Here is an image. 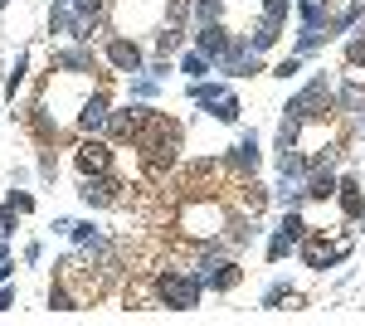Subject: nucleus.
<instances>
[{
    "label": "nucleus",
    "instance_id": "nucleus-2",
    "mask_svg": "<svg viewBox=\"0 0 365 326\" xmlns=\"http://www.w3.org/2000/svg\"><path fill=\"white\" fill-rule=\"evenodd\" d=\"M200 292H205L200 272H180V268H161L156 272V302L170 307V312H195Z\"/></svg>",
    "mask_w": 365,
    "mask_h": 326
},
{
    "label": "nucleus",
    "instance_id": "nucleus-20",
    "mask_svg": "<svg viewBox=\"0 0 365 326\" xmlns=\"http://www.w3.org/2000/svg\"><path fill=\"white\" fill-rule=\"evenodd\" d=\"M225 93H229L225 83H200V78H195V88H190V98H195L200 108H215V103H220Z\"/></svg>",
    "mask_w": 365,
    "mask_h": 326
},
{
    "label": "nucleus",
    "instance_id": "nucleus-16",
    "mask_svg": "<svg viewBox=\"0 0 365 326\" xmlns=\"http://www.w3.org/2000/svg\"><path fill=\"white\" fill-rule=\"evenodd\" d=\"M229 161H234V170H244V175H253V170H258V136H253V132H244Z\"/></svg>",
    "mask_w": 365,
    "mask_h": 326
},
{
    "label": "nucleus",
    "instance_id": "nucleus-25",
    "mask_svg": "<svg viewBox=\"0 0 365 326\" xmlns=\"http://www.w3.org/2000/svg\"><path fill=\"white\" fill-rule=\"evenodd\" d=\"M180 39H185V29H180V25H161L156 49H161V54H175V49H180Z\"/></svg>",
    "mask_w": 365,
    "mask_h": 326
},
{
    "label": "nucleus",
    "instance_id": "nucleus-37",
    "mask_svg": "<svg viewBox=\"0 0 365 326\" xmlns=\"http://www.w3.org/2000/svg\"><path fill=\"white\" fill-rule=\"evenodd\" d=\"M132 93H137V98H151V93H156V78H137V83H132Z\"/></svg>",
    "mask_w": 365,
    "mask_h": 326
},
{
    "label": "nucleus",
    "instance_id": "nucleus-7",
    "mask_svg": "<svg viewBox=\"0 0 365 326\" xmlns=\"http://www.w3.org/2000/svg\"><path fill=\"white\" fill-rule=\"evenodd\" d=\"M215 68H220V73H229V78H253L263 63H258V54L249 49V39H234V44H229V54L220 58Z\"/></svg>",
    "mask_w": 365,
    "mask_h": 326
},
{
    "label": "nucleus",
    "instance_id": "nucleus-32",
    "mask_svg": "<svg viewBox=\"0 0 365 326\" xmlns=\"http://www.w3.org/2000/svg\"><path fill=\"white\" fill-rule=\"evenodd\" d=\"M68 239H73V244H88V239H98V224H93V219H78V224L68 229Z\"/></svg>",
    "mask_w": 365,
    "mask_h": 326
},
{
    "label": "nucleus",
    "instance_id": "nucleus-38",
    "mask_svg": "<svg viewBox=\"0 0 365 326\" xmlns=\"http://www.w3.org/2000/svg\"><path fill=\"white\" fill-rule=\"evenodd\" d=\"M54 170H58V161L49 156V151H44V156H39V175H54Z\"/></svg>",
    "mask_w": 365,
    "mask_h": 326
},
{
    "label": "nucleus",
    "instance_id": "nucleus-6",
    "mask_svg": "<svg viewBox=\"0 0 365 326\" xmlns=\"http://www.w3.org/2000/svg\"><path fill=\"white\" fill-rule=\"evenodd\" d=\"M302 258H307V268H336L346 258V244H327L322 229H307L302 234Z\"/></svg>",
    "mask_w": 365,
    "mask_h": 326
},
{
    "label": "nucleus",
    "instance_id": "nucleus-31",
    "mask_svg": "<svg viewBox=\"0 0 365 326\" xmlns=\"http://www.w3.org/2000/svg\"><path fill=\"white\" fill-rule=\"evenodd\" d=\"M297 73H302V54H287V58L278 63V68H273V78H282V83H287V78H297Z\"/></svg>",
    "mask_w": 365,
    "mask_h": 326
},
{
    "label": "nucleus",
    "instance_id": "nucleus-17",
    "mask_svg": "<svg viewBox=\"0 0 365 326\" xmlns=\"http://www.w3.org/2000/svg\"><path fill=\"white\" fill-rule=\"evenodd\" d=\"M278 34H282V25H278V20H268V15H263V20L253 25V34H249V49H253V54H263V49H273V44H278Z\"/></svg>",
    "mask_w": 365,
    "mask_h": 326
},
{
    "label": "nucleus",
    "instance_id": "nucleus-30",
    "mask_svg": "<svg viewBox=\"0 0 365 326\" xmlns=\"http://www.w3.org/2000/svg\"><path fill=\"white\" fill-rule=\"evenodd\" d=\"M263 15H268V20H278V25H287V15H292V0H263Z\"/></svg>",
    "mask_w": 365,
    "mask_h": 326
},
{
    "label": "nucleus",
    "instance_id": "nucleus-9",
    "mask_svg": "<svg viewBox=\"0 0 365 326\" xmlns=\"http://www.w3.org/2000/svg\"><path fill=\"white\" fill-rule=\"evenodd\" d=\"M108 63H113L117 73H141V68H146V54H141L137 39L117 34V39H108Z\"/></svg>",
    "mask_w": 365,
    "mask_h": 326
},
{
    "label": "nucleus",
    "instance_id": "nucleus-18",
    "mask_svg": "<svg viewBox=\"0 0 365 326\" xmlns=\"http://www.w3.org/2000/svg\"><path fill=\"white\" fill-rule=\"evenodd\" d=\"M49 307H54V312H78L83 302H78V292H73L63 277H54V287H49Z\"/></svg>",
    "mask_w": 365,
    "mask_h": 326
},
{
    "label": "nucleus",
    "instance_id": "nucleus-1",
    "mask_svg": "<svg viewBox=\"0 0 365 326\" xmlns=\"http://www.w3.org/2000/svg\"><path fill=\"white\" fill-rule=\"evenodd\" d=\"M180 141H185L180 122H170L166 112H151V117L141 122V132H137V141H132V146L146 156V165H151V170H170V165L180 161Z\"/></svg>",
    "mask_w": 365,
    "mask_h": 326
},
{
    "label": "nucleus",
    "instance_id": "nucleus-5",
    "mask_svg": "<svg viewBox=\"0 0 365 326\" xmlns=\"http://www.w3.org/2000/svg\"><path fill=\"white\" fill-rule=\"evenodd\" d=\"M78 200H83L88 210H108V205H117V200H122V180H117L113 170H103V175H83Z\"/></svg>",
    "mask_w": 365,
    "mask_h": 326
},
{
    "label": "nucleus",
    "instance_id": "nucleus-39",
    "mask_svg": "<svg viewBox=\"0 0 365 326\" xmlns=\"http://www.w3.org/2000/svg\"><path fill=\"white\" fill-rule=\"evenodd\" d=\"M5 307H15V287H0V312Z\"/></svg>",
    "mask_w": 365,
    "mask_h": 326
},
{
    "label": "nucleus",
    "instance_id": "nucleus-13",
    "mask_svg": "<svg viewBox=\"0 0 365 326\" xmlns=\"http://www.w3.org/2000/svg\"><path fill=\"white\" fill-rule=\"evenodd\" d=\"M336 170H331V165H317V170H312L307 180H302V190H307V200H336Z\"/></svg>",
    "mask_w": 365,
    "mask_h": 326
},
{
    "label": "nucleus",
    "instance_id": "nucleus-19",
    "mask_svg": "<svg viewBox=\"0 0 365 326\" xmlns=\"http://www.w3.org/2000/svg\"><path fill=\"white\" fill-rule=\"evenodd\" d=\"M54 68H73V73H93V54L88 49H58Z\"/></svg>",
    "mask_w": 365,
    "mask_h": 326
},
{
    "label": "nucleus",
    "instance_id": "nucleus-36",
    "mask_svg": "<svg viewBox=\"0 0 365 326\" xmlns=\"http://www.w3.org/2000/svg\"><path fill=\"white\" fill-rule=\"evenodd\" d=\"M15 215H20V210L5 200V205H0V229H15Z\"/></svg>",
    "mask_w": 365,
    "mask_h": 326
},
{
    "label": "nucleus",
    "instance_id": "nucleus-10",
    "mask_svg": "<svg viewBox=\"0 0 365 326\" xmlns=\"http://www.w3.org/2000/svg\"><path fill=\"white\" fill-rule=\"evenodd\" d=\"M108 93L103 88H93V98L83 103V112H78V132H88V136H98V132H108Z\"/></svg>",
    "mask_w": 365,
    "mask_h": 326
},
{
    "label": "nucleus",
    "instance_id": "nucleus-40",
    "mask_svg": "<svg viewBox=\"0 0 365 326\" xmlns=\"http://www.w3.org/2000/svg\"><path fill=\"white\" fill-rule=\"evenodd\" d=\"M361 127H365V112H361Z\"/></svg>",
    "mask_w": 365,
    "mask_h": 326
},
{
    "label": "nucleus",
    "instance_id": "nucleus-23",
    "mask_svg": "<svg viewBox=\"0 0 365 326\" xmlns=\"http://www.w3.org/2000/svg\"><path fill=\"white\" fill-rule=\"evenodd\" d=\"M346 63H351V68H365V25L346 39Z\"/></svg>",
    "mask_w": 365,
    "mask_h": 326
},
{
    "label": "nucleus",
    "instance_id": "nucleus-29",
    "mask_svg": "<svg viewBox=\"0 0 365 326\" xmlns=\"http://www.w3.org/2000/svg\"><path fill=\"white\" fill-rule=\"evenodd\" d=\"M25 68H29V54H15V73L5 78V98H15V88L25 83Z\"/></svg>",
    "mask_w": 365,
    "mask_h": 326
},
{
    "label": "nucleus",
    "instance_id": "nucleus-28",
    "mask_svg": "<svg viewBox=\"0 0 365 326\" xmlns=\"http://www.w3.org/2000/svg\"><path fill=\"white\" fill-rule=\"evenodd\" d=\"M282 302H297V292H292L287 282H273V287L263 292V307H282Z\"/></svg>",
    "mask_w": 365,
    "mask_h": 326
},
{
    "label": "nucleus",
    "instance_id": "nucleus-26",
    "mask_svg": "<svg viewBox=\"0 0 365 326\" xmlns=\"http://www.w3.org/2000/svg\"><path fill=\"white\" fill-rule=\"evenodd\" d=\"M292 248H297V239H292L287 229H278V234H273V244H268V258H273V263H282Z\"/></svg>",
    "mask_w": 365,
    "mask_h": 326
},
{
    "label": "nucleus",
    "instance_id": "nucleus-22",
    "mask_svg": "<svg viewBox=\"0 0 365 326\" xmlns=\"http://www.w3.org/2000/svg\"><path fill=\"white\" fill-rule=\"evenodd\" d=\"M327 39H331L327 29H302V34H297V44H292V54H312V49H322Z\"/></svg>",
    "mask_w": 365,
    "mask_h": 326
},
{
    "label": "nucleus",
    "instance_id": "nucleus-35",
    "mask_svg": "<svg viewBox=\"0 0 365 326\" xmlns=\"http://www.w3.org/2000/svg\"><path fill=\"white\" fill-rule=\"evenodd\" d=\"M10 205H15V210H20V215H29V210H34V200H29L25 190H10Z\"/></svg>",
    "mask_w": 365,
    "mask_h": 326
},
{
    "label": "nucleus",
    "instance_id": "nucleus-24",
    "mask_svg": "<svg viewBox=\"0 0 365 326\" xmlns=\"http://www.w3.org/2000/svg\"><path fill=\"white\" fill-rule=\"evenodd\" d=\"M205 112H215V122H239V98H234V93H225V98H220V103H215V108H205Z\"/></svg>",
    "mask_w": 365,
    "mask_h": 326
},
{
    "label": "nucleus",
    "instance_id": "nucleus-8",
    "mask_svg": "<svg viewBox=\"0 0 365 326\" xmlns=\"http://www.w3.org/2000/svg\"><path fill=\"white\" fill-rule=\"evenodd\" d=\"M78 170L83 175H103V170H113V146L103 141V136H88L78 141Z\"/></svg>",
    "mask_w": 365,
    "mask_h": 326
},
{
    "label": "nucleus",
    "instance_id": "nucleus-14",
    "mask_svg": "<svg viewBox=\"0 0 365 326\" xmlns=\"http://www.w3.org/2000/svg\"><path fill=\"white\" fill-rule=\"evenodd\" d=\"M336 200H341V210H346V219H365V195H361V180L356 175H346L336 185Z\"/></svg>",
    "mask_w": 365,
    "mask_h": 326
},
{
    "label": "nucleus",
    "instance_id": "nucleus-33",
    "mask_svg": "<svg viewBox=\"0 0 365 326\" xmlns=\"http://www.w3.org/2000/svg\"><path fill=\"white\" fill-rule=\"evenodd\" d=\"M108 10V0H73V15H88V20H98Z\"/></svg>",
    "mask_w": 365,
    "mask_h": 326
},
{
    "label": "nucleus",
    "instance_id": "nucleus-41",
    "mask_svg": "<svg viewBox=\"0 0 365 326\" xmlns=\"http://www.w3.org/2000/svg\"><path fill=\"white\" fill-rule=\"evenodd\" d=\"M0 5H10V0H0Z\"/></svg>",
    "mask_w": 365,
    "mask_h": 326
},
{
    "label": "nucleus",
    "instance_id": "nucleus-21",
    "mask_svg": "<svg viewBox=\"0 0 365 326\" xmlns=\"http://www.w3.org/2000/svg\"><path fill=\"white\" fill-rule=\"evenodd\" d=\"M190 15H195L200 25H215V20L225 15V0H195V5H190Z\"/></svg>",
    "mask_w": 365,
    "mask_h": 326
},
{
    "label": "nucleus",
    "instance_id": "nucleus-4",
    "mask_svg": "<svg viewBox=\"0 0 365 326\" xmlns=\"http://www.w3.org/2000/svg\"><path fill=\"white\" fill-rule=\"evenodd\" d=\"M200 282L210 292H234L244 282V268L234 258H220V253H200Z\"/></svg>",
    "mask_w": 365,
    "mask_h": 326
},
{
    "label": "nucleus",
    "instance_id": "nucleus-27",
    "mask_svg": "<svg viewBox=\"0 0 365 326\" xmlns=\"http://www.w3.org/2000/svg\"><path fill=\"white\" fill-rule=\"evenodd\" d=\"M210 63H215V58H210V54H200V49H195V54H185V63H180V68H185L190 78H205V73H210Z\"/></svg>",
    "mask_w": 365,
    "mask_h": 326
},
{
    "label": "nucleus",
    "instance_id": "nucleus-12",
    "mask_svg": "<svg viewBox=\"0 0 365 326\" xmlns=\"http://www.w3.org/2000/svg\"><path fill=\"white\" fill-rule=\"evenodd\" d=\"M229 44H234V34H229L220 20H215V25H200V29H195V49H200V54H210L215 63L229 54Z\"/></svg>",
    "mask_w": 365,
    "mask_h": 326
},
{
    "label": "nucleus",
    "instance_id": "nucleus-11",
    "mask_svg": "<svg viewBox=\"0 0 365 326\" xmlns=\"http://www.w3.org/2000/svg\"><path fill=\"white\" fill-rule=\"evenodd\" d=\"M336 112H365V73L361 68H346V83L336 88Z\"/></svg>",
    "mask_w": 365,
    "mask_h": 326
},
{
    "label": "nucleus",
    "instance_id": "nucleus-15",
    "mask_svg": "<svg viewBox=\"0 0 365 326\" xmlns=\"http://www.w3.org/2000/svg\"><path fill=\"white\" fill-rule=\"evenodd\" d=\"M331 20H336L331 0H302V29H331Z\"/></svg>",
    "mask_w": 365,
    "mask_h": 326
},
{
    "label": "nucleus",
    "instance_id": "nucleus-34",
    "mask_svg": "<svg viewBox=\"0 0 365 326\" xmlns=\"http://www.w3.org/2000/svg\"><path fill=\"white\" fill-rule=\"evenodd\" d=\"M282 229H287V234L302 244V234H307V219H302V215H287V219H282Z\"/></svg>",
    "mask_w": 365,
    "mask_h": 326
},
{
    "label": "nucleus",
    "instance_id": "nucleus-3",
    "mask_svg": "<svg viewBox=\"0 0 365 326\" xmlns=\"http://www.w3.org/2000/svg\"><path fill=\"white\" fill-rule=\"evenodd\" d=\"M331 108H336V88L327 78H312L307 88H297V93L287 98L282 117H292V122H317V117H327Z\"/></svg>",
    "mask_w": 365,
    "mask_h": 326
}]
</instances>
